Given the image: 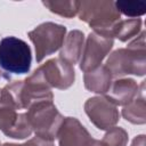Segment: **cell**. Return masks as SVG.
Here are the masks:
<instances>
[{"mask_svg":"<svg viewBox=\"0 0 146 146\" xmlns=\"http://www.w3.org/2000/svg\"><path fill=\"white\" fill-rule=\"evenodd\" d=\"M0 90H1V89H0Z\"/></svg>","mask_w":146,"mask_h":146,"instance_id":"cell-26","label":"cell"},{"mask_svg":"<svg viewBox=\"0 0 146 146\" xmlns=\"http://www.w3.org/2000/svg\"><path fill=\"white\" fill-rule=\"evenodd\" d=\"M31 133H32V128L27 120L26 113H19L16 124L6 136L10 138H15V139H24V138L30 137Z\"/></svg>","mask_w":146,"mask_h":146,"instance_id":"cell-19","label":"cell"},{"mask_svg":"<svg viewBox=\"0 0 146 146\" xmlns=\"http://www.w3.org/2000/svg\"><path fill=\"white\" fill-rule=\"evenodd\" d=\"M87 146H105V145L102 143V140H97V139L91 138V140L88 143Z\"/></svg>","mask_w":146,"mask_h":146,"instance_id":"cell-23","label":"cell"},{"mask_svg":"<svg viewBox=\"0 0 146 146\" xmlns=\"http://www.w3.org/2000/svg\"><path fill=\"white\" fill-rule=\"evenodd\" d=\"M59 146H87L91 140L88 130L75 117H64L58 135Z\"/></svg>","mask_w":146,"mask_h":146,"instance_id":"cell-9","label":"cell"},{"mask_svg":"<svg viewBox=\"0 0 146 146\" xmlns=\"http://www.w3.org/2000/svg\"><path fill=\"white\" fill-rule=\"evenodd\" d=\"M26 116L35 136L51 141L57 138L64 120L52 100H41L32 104L27 108Z\"/></svg>","mask_w":146,"mask_h":146,"instance_id":"cell-3","label":"cell"},{"mask_svg":"<svg viewBox=\"0 0 146 146\" xmlns=\"http://www.w3.org/2000/svg\"><path fill=\"white\" fill-rule=\"evenodd\" d=\"M27 35L34 44L35 59L40 63L46 56L54 54L63 46L66 27L52 22H46L30 31Z\"/></svg>","mask_w":146,"mask_h":146,"instance_id":"cell-6","label":"cell"},{"mask_svg":"<svg viewBox=\"0 0 146 146\" xmlns=\"http://www.w3.org/2000/svg\"><path fill=\"white\" fill-rule=\"evenodd\" d=\"M84 47V34L82 31L72 30L65 36L63 46L60 47L59 58L74 66L81 58Z\"/></svg>","mask_w":146,"mask_h":146,"instance_id":"cell-11","label":"cell"},{"mask_svg":"<svg viewBox=\"0 0 146 146\" xmlns=\"http://www.w3.org/2000/svg\"><path fill=\"white\" fill-rule=\"evenodd\" d=\"M113 46L114 40L112 38L97 32H90L84 42L82 56L80 58V70L87 73L99 67Z\"/></svg>","mask_w":146,"mask_h":146,"instance_id":"cell-7","label":"cell"},{"mask_svg":"<svg viewBox=\"0 0 146 146\" xmlns=\"http://www.w3.org/2000/svg\"><path fill=\"white\" fill-rule=\"evenodd\" d=\"M145 31H141L127 48L114 50L106 60L105 66L112 74V78H122L133 74L143 76L146 73V49Z\"/></svg>","mask_w":146,"mask_h":146,"instance_id":"cell-1","label":"cell"},{"mask_svg":"<svg viewBox=\"0 0 146 146\" xmlns=\"http://www.w3.org/2000/svg\"><path fill=\"white\" fill-rule=\"evenodd\" d=\"M139 86L133 79H117L112 82L105 98L115 106H125L136 98Z\"/></svg>","mask_w":146,"mask_h":146,"instance_id":"cell-10","label":"cell"},{"mask_svg":"<svg viewBox=\"0 0 146 146\" xmlns=\"http://www.w3.org/2000/svg\"><path fill=\"white\" fill-rule=\"evenodd\" d=\"M2 146H23L22 144H11V143H6Z\"/></svg>","mask_w":146,"mask_h":146,"instance_id":"cell-24","label":"cell"},{"mask_svg":"<svg viewBox=\"0 0 146 146\" xmlns=\"http://www.w3.org/2000/svg\"><path fill=\"white\" fill-rule=\"evenodd\" d=\"M144 87L145 81L141 82L136 98L122 108V116L133 124H144L146 122V103L144 96Z\"/></svg>","mask_w":146,"mask_h":146,"instance_id":"cell-13","label":"cell"},{"mask_svg":"<svg viewBox=\"0 0 146 146\" xmlns=\"http://www.w3.org/2000/svg\"><path fill=\"white\" fill-rule=\"evenodd\" d=\"M24 81H14L7 83L0 90V105H6L15 110L25 108L23 99Z\"/></svg>","mask_w":146,"mask_h":146,"instance_id":"cell-14","label":"cell"},{"mask_svg":"<svg viewBox=\"0 0 146 146\" xmlns=\"http://www.w3.org/2000/svg\"><path fill=\"white\" fill-rule=\"evenodd\" d=\"M84 112L90 121L100 130H110L115 127L120 119L116 106L102 96L89 98L84 104Z\"/></svg>","mask_w":146,"mask_h":146,"instance_id":"cell-8","label":"cell"},{"mask_svg":"<svg viewBox=\"0 0 146 146\" xmlns=\"http://www.w3.org/2000/svg\"><path fill=\"white\" fill-rule=\"evenodd\" d=\"M84 87L87 90L98 95H105L112 84V74L105 65L84 73Z\"/></svg>","mask_w":146,"mask_h":146,"instance_id":"cell-12","label":"cell"},{"mask_svg":"<svg viewBox=\"0 0 146 146\" xmlns=\"http://www.w3.org/2000/svg\"><path fill=\"white\" fill-rule=\"evenodd\" d=\"M115 7L119 10V13L132 17V18H138L139 16L144 15L146 13V5L143 1H137V0H120L115 1Z\"/></svg>","mask_w":146,"mask_h":146,"instance_id":"cell-17","label":"cell"},{"mask_svg":"<svg viewBox=\"0 0 146 146\" xmlns=\"http://www.w3.org/2000/svg\"><path fill=\"white\" fill-rule=\"evenodd\" d=\"M1 79H10V78H9L8 75H5V74L0 71V80H1Z\"/></svg>","mask_w":146,"mask_h":146,"instance_id":"cell-25","label":"cell"},{"mask_svg":"<svg viewBox=\"0 0 146 146\" xmlns=\"http://www.w3.org/2000/svg\"><path fill=\"white\" fill-rule=\"evenodd\" d=\"M141 29L140 18L120 19L111 30V38H116L122 42H125L138 35Z\"/></svg>","mask_w":146,"mask_h":146,"instance_id":"cell-15","label":"cell"},{"mask_svg":"<svg viewBox=\"0 0 146 146\" xmlns=\"http://www.w3.org/2000/svg\"><path fill=\"white\" fill-rule=\"evenodd\" d=\"M145 143H146V137L145 135H139L137 136L132 143H131V146H145Z\"/></svg>","mask_w":146,"mask_h":146,"instance_id":"cell-22","label":"cell"},{"mask_svg":"<svg viewBox=\"0 0 146 146\" xmlns=\"http://www.w3.org/2000/svg\"><path fill=\"white\" fill-rule=\"evenodd\" d=\"M22 145L23 146H55L51 140H47V139H43V138H40L36 136L31 138L30 140H27L26 143H24Z\"/></svg>","mask_w":146,"mask_h":146,"instance_id":"cell-21","label":"cell"},{"mask_svg":"<svg viewBox=\"0 0 146 146\" xmlns=\"http://www.w3.org/2000/svg\"><path fill=\"white\" fill-rule=\"evenodd\" d=\"M128 132L120 127H113L104 135L102 143L105 146H127Z\"/></svg>","mask_w":146,"mask_h":146,"instance_id":"cell-18","label":"cell"},{"mask_svg":"<svg viewBox=\"0 0 146 146\" xmlns=\"http://www.w3.org/2000/svg\"><path fill=\"white\" fill-rule=\"evenodd\" d=\"M33 82L42 84L48 88H56L65 90L70 88L75 80L74 67L62 58H51L39 66L30 76Z\"/></svg>","mask_w":146,"mask_h":146,"instance_id":"cell-4","label":"cell"},{"mask_svg":"<svg viewBox=\"0 0 146 146\" xmlns=\"http://www.w3.org/2000/svg\"><path fill=\"white\" fill-rule=\"evenodd\" d=\"M79 18L86 22L94 32L111 38L112 27L121 19V14L115 7V1L89 0L80 1Z\"/></svg>","mask_w":146,"mask_h":146,"instance_id":"cell-2","label":"cell"},{"mask_svg":"<svg viewBox=\"0 0 146 146\" xmlns=\"http://www.w3.org/2000/svg\"><path fill=\"white\" fill-rule=\"evenodd\" d=\"M18 119V113L15 108L0 105V130L7 135L16 124Z\"/></svg>","mask_w":146,"mask_h":146,"instance_id":"cell-20","label":"cell"},{"mask_svg":"<svg viewBox=\"0 0 146 146\" xmlns=\"http://www.w3.org/2000/svg\"><path fill=\"white\" fill-rule=\"evenodd\" d=\"M32 54L29 44L16 36L0 41V67L13 74H24L31 68Z\"/></svg>","mask_w":146,"mask_h":146,"instance_id":"cell-5","label":"cell"},{"mask_svg":"<svg viewBox=\"0 0 146 146\" xmlns=\"http://www.w3.org/2000/svg\"><path fill=\"white\" fill-rule=\"evenodd\" d=\"M51 13L57 14L59 16L72 18L79 13L80 1H64V0H48L42 2Z\"/></svg>","mask_w":146,"mask_h":146,"instance_id":"cell-16","label":"cell"}]
</instances>
